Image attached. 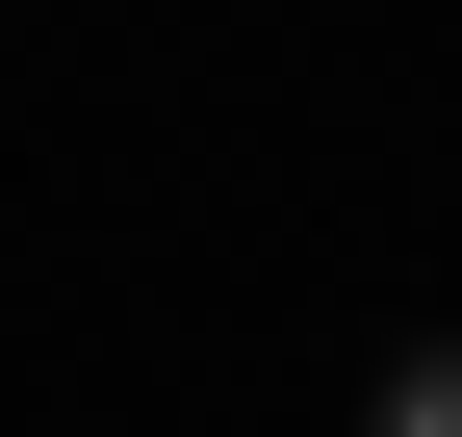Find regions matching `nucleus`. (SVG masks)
I'll use <instances>...</instances> for the list:
<instances>
[{"mask_svg":"<svg viewBox=\"0 0 462 437\" xmlns=\"http://www.w3.org/2000/svg\"><path fill=\"white\" fill-rule=\"evenodd\" d=\"M360 437H462V335H437V360H385V412H360Z\"/></svg>","mask_w":462,"mask_h":437,"instance_id":"obj_1","label":"nucleus"}]
</instances>
